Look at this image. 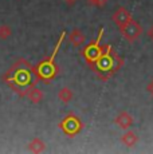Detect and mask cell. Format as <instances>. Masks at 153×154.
<instances>
[{"mask_svg": "<svg viewBox=\"0 0 153 154\" xmlns=\"http://www.w3.org/2000/svg\"><path fill=\"white\" fill-rule=\"evenodd\" d=\"M120 32L123 36V39L129 43H133L138 39L141 34H142V28H141L140 23L136 22L134 19H132L128 24H125L123 27L120 28Z\"/></svg>", "mask_w": 153, "mask_h": 154, "instance_id": "6da1fadb", "label": "cell"}, {"mask_svg": "<svg viewBox=\"0 0 153 154\" xmlns=\"http://www.w3.org/2000/svg\"><path fill=\"white\" fill-rule=\"evenodd\" d=\"M102 35H104V28H101V31H99L98 38H97L95 42L92 43V44H89V46L83 50V55L86 56V59H87V62H89V63L97 62L99 56L102 55V52H104V51H102V47H99V42H101Z\"/></svg>", "mask_w": 153, "mask_h": 154, "instance_id": "7a4b0ae2", "label": "cell"}, {"mask_svg": "<svg viewBox=\"0 0 153 154\" xmlns=\"http://www.w3.org/2000/svg\"><path fill=\"white\" fill-rule=\"evenodd\" d=\"M111 17H113V22L118 26V28L123 27V26L128 24V23L133 19L132 14L129 12L125 7H118L116 11H114V14H113V16Z\"/></svg>", "mask_w": 153, "mask_h": 154, "instance_id": "3957f363", "label": "cell"}, {"mask_svg": "<svg viewBox=\"0 0 153 154\" xmlns=\"http://www.w3.org/2000/svg\"><path fill=\"white\" fill-rule=\"evenodd\" d=\"M62 127L64 129V131L69 133L71 135H75L79 130L82 129V123L75 115H69L64 121H62Z\"/></svg>", "mask_w": 153, "mask_h": 154, "instance_id": "277c9868", "label": "cell"}, {"mask_svg": "<svg viewBox=\"0 0 153 154\" xmlns=\"http://www.w3.org/2000/svg\"><path fill=\"white\" fill-rule=\"evenodd\" d=\"M114 123H116V126H118L120 129L128 130V129H130V126L134 123V118L132 117L128 111H121L114 118Z\"/></svg>", "mask_w": 153, "mask_h": 154, "instance_id": "5b68a950", "label": "cell"}, {"mask_svg": "<svg viewBox=\"0 0 153 154\" xmlns=\"http://www.w3.org/2000/svg\"><path fill=\"white\" fill-rule=\"evenodd\" d=\"M69 40H70V43H71V46L81 47L82 44L86 42V36H85V34L79 28H74L71 32H70Z\"/></svg>", "mask_w": 153, "mask_h": 154, "instance_id": "8992f818", "label": "cell"}, {"mask_svg": "<svg viewBox=\"0 0 153 154\" xmlns=\"http://www.w3.org/2000/svg\"><path fill=\"white\" fill-rule=\"evenodd\" d=\"M24 95L27 97V99L32 103H40L43 100V98H45L43 91L39 90V88H36V87H30L27 91H26Z\"/></svg>", "mask_w": 153, "mask_h": 154, "instance_id": "52a82bcc", "label": "cell"}, {"mask_svg": "<svg viewBox=\"0 0 153 154\" xmlns=\"http://www.w3.org/2000/svg\"><path fill=\"white\" fill-rule=\"evenodd\" d=\"M121 142L123 145H125L126 147H133L134 145L138 142V137H137V134L134 131H132V130H126L125 133L122 134V137H121Z\"/></svg>", "mask_w": 153, "mask_h": 154, "instance_id": "ba28073f", "label": "cell"}, {"mask_svg": "<svg viewBox=\"0 0 153 154\" xmlns=\"http://www.w3.org/2000/svg\"><path fill=\"white\" fill-rule=\"evenodd\" d=\"M28 150L32 153H42L46 150V143L42 138L35 137L34 140H31V142L28 143Z\"/></svg>", "mask_w": 153, "mask_h": 154, "instance_id": "9c48e42d", "label": "cell"}, {"mask_svg": "<svg viewBox=\"0 0 153 154\" xmlns=\"http://www.w3.org/2000/svg\"><path fill=\"white\" fill-rule=\"evenodd\" d=\"M73 98H74V93H73V90L70 87H62L61 90L58 91V99H59L62 103H64V105L71 102Z\"/></svg>", "mask_w": 153, "mask_h": 154, "instance_id": "30bf717a", "label": "cell"}, {"mask_svg": "<svg viewBox=\"0 0 153 154\" xmlns=\"http://www.w3.org/2000/svg\"><path fill=\"white\" fill-rule=\"evenodd\" d=\"M12 35V28L8 24H0V39L7 40L8 38H11Z\"/></svg>", "mask_w": 153, "mask_h": 154, "instance_id": "8fae6325", "label": "cell"}, {"mask_svg": "<svg viewBox=\"0 0 153 154\" xmlns=\"http://www.w3.org/2000/svg\"><path fill=\"white\" fill-rule=\"evenodd\" d=\"M87 4L93 5V7H98V8H102L106 5L108 0H86Z\"/></svg>", "mask_w": 153, "mask_h": 154, "instance_id": "7c38bea8", "label": "cell"}, {"mask_svg": "<svg viewBox=\"0 0 153 154\" xmlns=\"http://www.w3.org/2000/svg\"><path fill=\"white\" fill-rule=\"evenodd\" d=\"M145 90L148 91V94H149V95H152V97H153V79H152V81H149V83L146 85Z\"/></svg>", "mask_w": 153, "mask_h": 154, "instance_id": "4fadbf2b", "label": "cell"}, {"mask_svg": "<svg viewBox=\"0 0 153 154\" xmlns=\"http://www.w3.org/2000/svg\"><path fill=\"white\" fill-rule=\"evenodd\" d=\"M146 35H148V38L153 42V26H151V27H149V29L146 31Z\"/></svg>", "mask_w": 153, "mask_h": 154, "instance_id": "5bb4252c", "label": "cell"}, {"mask_svg": "<svg viewBox=\"0 0 153 154\" xmlns=\"http://www.w3.org/2000/svg\"><path fill=\"white\" fill-rule=\"evenodd\" d=\"M63 2L66 3V4L69 5V7H73L74 4H76V2H78V0H63Z\"/></svg>", "mask_w": 153, "mask_h": 154, "instance_id": "9a60e30c", "label": "cell"}]
</instances>
